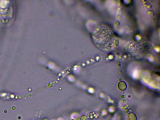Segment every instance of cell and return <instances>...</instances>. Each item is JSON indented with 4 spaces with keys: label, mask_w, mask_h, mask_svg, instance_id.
Listing matches in <instances>:
<instances>
[{
    "label": "cell",
    "mask_w": 160,
    "mask_h": 120,
    "mask_svg": "<svg viewBox=\"0 0 160 120\" xmlns=\"http://www.w3.org/2000/svg\"><path fill=\"white\" fill-rule=\"evenodd\" d=\"M92 40L98 48L105 51L112 50L114 47V38L111 30L101 26L97 28L92 35Z\"/></svg>",
    "instance_id": "6da1fadb"
}]
</instances>
